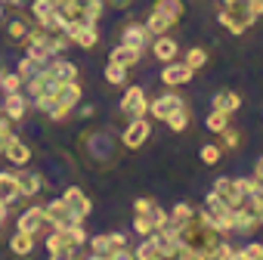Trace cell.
<instances>
[{
  "label": "cell",
  "mask_w": 263,
  "mask_h": 260,
  "mask_svg": "<svg viewBox=\"0 0 263 260\" xmlns=\"http://www.w3.org/2000/svg\"><path fill=\"white\" fill-rule=\"evenodd\" d=\"M220 25L229 31V34H245L254 22H257V16L251 13V0H232V4H226L223 10H220Z\"/></svg>",
  "instance_id": "obj_1"
},
{
  "label": "cell",
  "mask_w": 263,
  "mask_h": 260,
  "mask_svg": "<svg viewBox=\"0 0 263 260\" xmlns=\"http://www.w3.org/2000/svg\"><path fill=\"white\" fill-rule=\"evenodd\" d=\"M78 102H81V84H78V81L59 84V90H56V102H53V108H50V118H53V121L68 118L71 108H74Z\"/></svg>",
  "instance_id": "obj_2"
},
{
  "label": "cell",
  "mask_w": 263,
  "mask_h": 260,
  "mask_svg": "<svg viewBox=\"0 0 263 260\" xmlns=\"http://www.w3.org/2000/svg\"><path fill=\"white\" fill-rule=\"evenodd\" d=\"M44 214H47V223H50L53 229H68V226H74V223H84V220H78V214H74L62 198L44 205Z\"/></svg>",
  "instance_id": "obj_3"
},
{
  "label": "cell",
  "mask_w": 263,
  "mask_h": 260,
  "mask_svg": "<svg viewBox=\"0 0 263 260\" xmlns=\"http://www.w3.org/2000/svg\"><path fill=\"white\" fill-rule=\"evenodd\" d=\"M121 112L130 115V118H146L149 115V99H146V90L143 87H127L124 96H121Z\"/></svg>",
  "instance_id": "obj_4"
},
{
  "label": "cell",
  "mask_w": 263,
  "mask_h": 260,
  "mask_svg": "<svg viewBox=\"0 0 263 260\" xmlns=\"http://www.w3.org/2000/svg\"><path fill=\"white\" fill-rule=\"evenodd\" d=\"M62 31L68 34V41H71V44H78V47H84V50H93V47L99 44V28H96V25H84V22H68V25H65Z\"/></svg>",
  "instance_id": "obj_5"
},
{
  "label": "cell",
  "mask_w": 263,
  "mask_h": 260,
  "mask_svg": "<svg viewBox=\"0 0 263 260\" xmlns=\"http://www.w3.org/2000/svg\"><path fill=\"white\" fill-rule=\"evenodd\" d=\"M152 137V127H149V121L146 118H134L127 124V130H124V137H121V143H124V149H143V143Z\"/></svg>",
  "instance_id": "obj_6"
},
{
  "label": "cell",
  "mask_w": 263,
  "mask_h": 260,
  "mask_svg": "<svg viewBox=\"0 0 263 260\" xmlns=\"http://www.w3.org/2000/svg\"><path fill=\"white\" fill-rule=\"evenodd\" d=\"M121 44H127V47H134V50H146V47H152V31L146 28V22H127L124 25V31H121Z\"/></svg>",
  "instance_id": "obj_7"
},
{
  "label": "cell",
  "mask_w": 263,
  "mask_h": 260,
  "mask_svg": "<svg viewBox=\"0 0 263 260\" xmlns=\"http://www.w3.org/2000/svg\"><path fill=\"white\" fill-rule=\"evenodd\" d=\"M180 108H186V102L177 96V93H161L158 99H152L149 102V112H152V118H161V121H167L174 112H180Z\"/></svg>",
  "instance_id": "obj_8"
},
{
  "label": "cell",
  "mask_w": 263,
  "mask_h": 260,
  "mask_svg": "<svg viewBox=\"0 0 263 260\" xmlns=\"http://www.w3.org/2000/svg\"><path fill=\"white\" fill-rule=\"evenodd\" d=\"M53 90H59V81H56V75L44 65L34 78H28V96L31 99H37V96H44V93H53Z\"/></svg>",
  "instance_id": "obj_9"
},
{
  "label": "cell",
  "mask_w": 263,
  "mask_h": 260,
  "mask_svg": "<svg viewBox=\"0 0 263 260\" xmlns=\"http://www.w3.org/2000/svg\"><path fill=\"white\" fill-rule=\"evenodd\" d=\"M192 75H195V68H189L186 62H167L164 65V71H161V81L167 84V87H183V84H189L192 81Z\"/></svg>",
  "instance_id": "obj_10"
},
{
  "label": "cell",
  "mask_w": 263,
  "mask_h": 260,
  "mask_svg": "<svg viewBox=\"0 0 263 260\" xmlns=\"http://www.w3.org/2000/svg\"><path fill=\"white\" fill-rule=\"evenodd\" d=\"M62 201L78 214V220H87L90 217V211H93V201L84 195V189H78V186H68L65 192H62Z\"/></svg>",
  "instance_id": "obj_11"
},
{
  "label": "cell",
  "mask_w": 263,
  "mask_h": 260,
  "mask_svg": "<svg viewBox=\"0 0 263 260\" xmlns=\"http://www.w3.org/2000/svg\"><path fill=\"white\" fill-rule=\"evenodd\" d=\"M4 155H7V161H10V164H16V168H25V164L31 161V149H28V143H25V140H19L16 134L7 140Z\"/></svg>",
  "instance_id": "obj_12"
},
{
  "label": "cell",
  "mask_w": 263,
  "mask_h": 260,
  "mask_svg": "<svg viewBox=\"0 0 263 260\" xmlns=\"http://www.w3.org/2000/svg\"><path fill=\"white\" fill-rule=\"evenodd\" d=\"M257 226H260V220H257V214L251 211V208H232V232H241V235H254L257 232Z\"/></svg>",
  "instance_id": "obj_13"
},
{
  "label": "cell",
  "mask_w": 263,
  "mask_h": 260,
  "mask_svg": "<svg viewBox=\"0 0 263 260\" xmlns=\"http://www.w3.org/2000/svg\"><path fill=\"white\" fill-rule=\"evenodd\" d=\"M214 192H217L229 208H241V205L248 201V198H245V192L235 186V180H226V177H220V180L214 183Z\"/></svg>",
  "instance_id": "obj_14"
},
{
  "label": "cell",
  "mask_w": 263,
  "mask_h": 260,
  "mask_svg": "<svg viewBox=\"0 0 263 260\" xmlns=\"http://www.w3.org/2000/svg\"><path fill=\"white\" fill-rule=\"evenodd\" d=\"M44 226H47V214H44V205H37V208H28L25 214H19V232L37 235Z\"/></svg>",
  "instance_id": "obj_15"
},
{
  "label": "cell",
  "mask_w": 263,
  "mask_h": 260,
  "mask_svg": "<svg viewBox=\"0 0 263 260\" xmlns=\"http://www.w3.org/2000/svg\"><path fill=\"white\" fill-rule=\"evenodd\" d=\"M0 112H4L10 121H22V118L28 115V99H25V93H22V90H19V93H7Z\"/></svg>",
  "instance_id": "obj_16"
},
{
  "label": "cell",
  "mask_w": 263,
  "mask_h": 260,
  "mask_svg": "<svg viewBox=\"0 0 263 260\" xmlns=\"http://www.w3.org/2000/svg\"><path fill=\"white\" fill-rule=\"evenodd\" d=\"M177 53H180V44H177L171 34H158V41H152V56H155L161 65L174 62V59H177Z\"/></svg>",
  "instance_id": "obj_17"
},
{
  "label": "cell",
  "mask_w": 263,
  "mask_h": 260,
  "mask_svg": "<svg viewBox=\"0 0 263 260\" xmlns=\"http://www.w3.org/2000/svg\"><path fill=\"white\" fill-rule=\"evenodd\" d=\"M16 183H19V195H25V198L37 195V192L44 189V180H41V174H37V171H25V168L16 174Z\"/></svg>",
  "instance_id": "obj_18"
},
{
  "label": "cell",
  "mask_w": 263,
  "mask_h": 260,
  "mask_svg": "<svg viewBox=\"0 0 263 260\" xmlns=\"http://www.w3.org/2000/svg\"><path fill=\"white\" fill-rule=\"evenodd\" d=\"M140 59H143V53H140V50H134V47H127V44H118V47L111 50V56H108V62L124 65V68L140 65Z\"/></svg>",
  "instance_id": "obj_19"
},
{
  "label": "cell",
  "mask_w": 263,
  "mask_h": 260,
  "mask_svg": "<svg viewBox=\"0 0 263 260\" xmlns=\"http://www.w3.org/2000/svg\"><path fill=\"white\" fill-rule=\"evenodd\" d=\"M174 25H177V19H171L167 13L149 10V16H146V28L152 31V38H158V34H167V31H171Z\"/></svg>",
  "instance_id": "obj_20"
},
{
  "label": "cell",
  "mask_w": 263,
  "mask_h": 260,
  "mask_svg": "<svg viewBox=\"0 0 263 260\" xmlns=\"http://www.w3.org/2000/svg\"><path fill=\"white\" fill-rule=\"evenodd\" d=\"M78 10H81V22L84 25H96L99 22V16L105 13V4H102V0H78Z\"/></svg>",
  "instance_id": "obj_21"
},
{
  "label": "cell",
  "mask_w": 263,
  "mask_h": 260,
  "mask_svg": "<svg viewBox=\"0 0 263 260\" xmlns=\"http://www.w3.org/2000/svg\"><path fill=\"white\" fill-rule=\"evenodd\" d=\"M47 68L56 75V81H59V84L78 81V65H74V62H68V59H50V62H47Z\"/></svg>",
  "instance_id": "obj_22"
},
{
  "label": "cell",
  "mask_w": 263,
  "mask_h": 260,
  "mask_svg": "<svg viewBox=\"0 0 263 260\" xmlns=\"http://www.w3.org/2000/svg\"><path fill=\"white\" fill-rule=\"evenodd\" d=\"M214 108H217V112L232 115V112H238V108H241V96H238L235 90H220V93L214 96Z\"/></svg>",
  "instance_id": "obj_23"
},
{
  "label": "cell",
  "mask_w": 263,
  "mask_h": 260,
  "mask_svg": "<svg viewBox=\"0 0 263 260\" xmlns=\"http://www.w3.org/2000/svg\"><path fill=\"white\" fill-rule=\"evenodd\" d=\"M10 251H13L16 257H28V254L34 251V235H28V232H19V229H16V235L10 238Z\"/></svg>",
  "instance_id": "obj_24"
},
{
  "label": "cell",
  "mask_w": 263,
  "mask_h": 260,
  "mask_svg": "<svg viewBox=\"0 0 263 260\" xmlns=\"http://www.w3.org/2000/svg\"><path fill=\"white\" fill-rule=\"evenodd\" d=\"M0 198H4L7 205H13L19 195V183H16V174H0Z\"/></svg>",
  "instance_id": "obj_25"
},
{
  "label": "cell",
  "mask_w": 263,
  "mask_h": 260,
  "mask_svg": "<svg viewBox=\"0 0 263 260\" xmlns=\"http://www.w3.org/2000/svg\"><path fill=\"white\" fill-rule=\"evenodd\" d=\"M167 214H171V223H167V226L177 232L183 223H189V220H192L195 208H192V205H186V201H180V205H174V211H167Z\"/></svg>",
  "instance_id": "obj_26"
},
{
  "label": "cell",
  "mask_w": 263,
  "mask_h": 260,
  "mask_svg": "<svg viewBox=\"0 0 263 260\" xmlns=\"http://www.w3.org/2000/svg\"><path fill=\"white\" fill-rule=\"evenodd\" d=\"M152 10H158V13H167L171 19H177L180 22V16L186 13V7H183V0H155V7Z\"/></svg>",
  "instance_id": "obj_27"
},
{
  "label": "cell",
  "mask_w": 263,
  "mask_h": 260,
  "mask_svg": "<svg viewBox=\"0 0 263 260\" xmlns=\"http://www.w3.org/2000/svg\"><path fill=\"white\" fill-rule=\"evenodd\" d=\"M198 158H201V164H204V168H214V164H220L223 149H220L217 143H204V146H201V152H198Z\"/></svg>",
  "instance_id": "obj_28"
},
{
  "label": "cell",
  "mask_w": 263,
  "mask_h": 260,
  "mask_svg": "<svg viewBox=\"0 0 263 260\" xmlns=\"http://www.w3.org/2000/svg\"><path fill=\"white\" fill-rule=\"evenodd\" d=\"M127 71H130V68L108 62V65H105V81H108L111 87H124V84H127Z\"/></svg>",
  "instance_id": "obj_29"
},
{
  "label": "cell",
  "mask_w": 263,
  "mask_h": 260,
  "mask_svg": "<svg viewBox=\"0 0 263 260\" xmlns=\"http://www.w3.org/2000/svg\"><path fill=\"white\" fill-rule=\"evenodd\" d=\"M238 143H241V134H238L235 127H226L223 134H220V143H217V146H220L223 152H232V149H238Z\"/></svg>",
  "instance_id": "obj_30"
},
{
  "label": "cell",
  "mask_w": 263,
  "mask_h": 260,
  "mask_svg": "<svg viewBox=\"0 0 263 260\" xmlns=\"http://www.w3.org/2000/svg\"><path fill=\"white\" fill-rule=\"evenodd\" d=\"M204 124H208V130H211V134H223V130L229 127V115L214 108V112L208 115V121H204Z\"/></svg>",
  "instance_id": "obj_31"
},
{
  "label": "cell",
  "mask_w": 263,
  "mask_h": 260,
  "mask_svg": "<svg viewBox=\"0 0 263 260\" xmlns=\"http://www.w3.org/2000/svg\"><path fill=\"white\" fill-rule=\"evenodd\" d=\"M41 68H44V65H41L37 59H31V56H25V59H22V62L16 65V75H19L22 81H28V78H34V75H37Z\"/></svg>",
  "instance_id": "obj_32"
},
{
  "label": "cell",
  "mask_w": 263,
  "mask_h": 260,
  "mask_svg": "<svg viewBox=\"0 0 263 260\" xmlns=\"http://www.w3.org/2000/svg\"><path fill=\"white\" fill-rule=\"evenodd\" d=\"M204 211L217 217V214H226V211H229V205H226V201H223L214 189H211V192H208V198H204Z\"/></svg>",
  "instance_id": "obj_33"
},
{
  "label": "cell",
  "mask_w": 263,
  "mask_h": 260,
  "mask_svg": "<svg viewBox=\"0 0 263 260\" xmlns=\"http://www.w3.org/2000/svg\"><path fill=\"white\" fill-rule=\"evenodd\" d=\"M87 242H90V251L93 254H99V257H108L111 254V238L108 235H90Z\"/></svg>",
  "instance_id": "obj_34"
},
{
  "label": "cell",
  "mask_w": 263,
  "mask_h": 260,
  "mask_svg": "<svg viewBox=\"0 0 263 260\" xmlns=\"http://www.w3.org/2000/svg\"><path fill=\"white\" fill-rule=\"evenodd\" d=\"M167 127L174 130V134H183V130L189 127V108H180V112H174V115L167 118Z\"/></svg>",
  "instance_id": "obj_35"
},
{
  "label": "cell",
  "mask_w": 263,
  "mask_h": 260,
  "mask_svg": "<svg viewBox=\"0 0 263 260\" xmlns=\"http://www.w3.org/2000/svg\"><path fill=\"white\" fill-rule=\"evenodd\" d=\"M22 84H25V81H22L16 71H13V75H7V71L0 75V90H4V93H19V90H22Z\"/></svg>",
  "instance_id": "obj_36"
},
{
  "label": "cell",
  "mask_w": 263,
  "mask_h": 260,
  "mask_svg": "<svg viewBox=\"0 0 263 260\" xmlns=\"http://www.w3.org/2000/svg\"><path fill=\"white\" fill-rule=\"evenodd\" d=\"M183 62H186L189 68H195V71H198L201 65H208V53H204L201 47H192V50L186 53V59H183Z\"/></svg>",
  "instance_id": "obj_37"
},
{
  "label": "cell",
  "mask_w": 263,
  "mask_h": 260,
  "mask_svg": "<svg viewBox=\"0 0 263 260\" xmlns=\"http://www.w3.org/2000/svg\"><path fill=\"white\" fill-rule=\"evenodd\" d=\"M134 254H137V260H158V254H161V251H158V245H155L152 238H146Z\"/></svg>",
  "instance_id": "obj_38"
},
{
  "label": "cell",
  "mask_w": 263,
  "mask_h": 260,
  "mask_svg": "<svg viewBox=\"0 0 263 260\" xmlns=\"http://www.w3.org/2000/svg\"><path fill=\"white\" fill-rule=\"evenodd\" d=\"M149 220H152V232H155V229H164V226L171 223V214H167V211H161V208L155 205V208L149 211Z\"/></svg>",
  "instance_id": "obj_39"
},
{
  "label": "cell",
  "mask_w": 263,
  "mask_h": 260,
  "mask_svg": "<svg viewBox=\"0 0 263 260\" xmlns=\"http://www.w3.org/2000/svg\"><path fill=\"white\" fill-rule=\"evenodd\" d=\"M7 31H10V38H13L16 44H22V41H25V34H28V22H25V19H16V22H10V28H7Z\"/></svg>",
  "instance_id": "obj_40"
},
{
  "label": "cell",
  "mask_w": 263,
  "mask_h": 260,
  "mask_svg": "<svg viewBox=\"0 0 263 260\" xmlns=\"http://www.w3.org/2000/svg\"><path fill=\"white\" fill-rule=\"evenodd\" d=\"M50 260H78V248H71V245L53 248V251H50Z\"/></svg>",
  "instance_id": "obj_41"
},
{
  "label": "cell",
  "mask_w": 263,
  "mask_h": 260,
  "mask_svg": "<svg viewBox=\"0 0 263 260\" xmlns=\"http://www.w3.org/2000/svg\"><path fill=\"white\" fill-rule=\"evenodd\" d=\"M50 10H56L53 0H31V16H34V22H37L41 16H47Z\"/></svg>",
  "instance_id": "obj_42"
},
{
  "label": "cell",
  "mask_w": 263,
  "mask_h": 260,
  "mask_svg": "<svg viewBox=\"0 0 263 260\" xmlns=\"http://www.w3.org/2000/svg\"><path fill=\"white\" fill-rule=\"evenodd\" d=\"M134 232H140V235H152V220H149V214H137V220H134Z\"/></svg>",
  "instance_id": "obj_43"
},
{
  "label": "cell",
  "mask_w": 263,
  "mask_h": 260,
  "mask_svg": "<svg viewBox=\"0 0 263 260\" xmlns=\"http://www.w3.org/2000/svg\"><path fill=\"white\" fill-rule=\"evenodd\" d=\"M229 254H232V245L223 238V242H220V245L211 251V260H229Z\"/></svg>",
  "instance_id": "obj_44"
},
{
  "label": "cell",
  "mask_w": 263,
  "mask_h": 260,
  "mask_svg": "<svg viewBox=\"0 0 263 260\" xmlns=\"http://www.w3.org/2000/svg\"><path fill=\"white\" fill-rule=\"evenodd\" d=\"M105 260H137V254L130 251V248H111V254Z\"/></svg>",
  "instance_id": "obj_45"
},
{
  "label": "cell",
  "mask_w": 263,
  "mask_h": 260,
  "mask_svg": "<svg viewBox=\"0 0 263 260\" xmlns=\"http://www.w3.org/2000/svg\"><path fill=\"white\" fill-rule=\"evenodd\" d=\"M152 208H155L152 198H137V201H134V214H149Z\"/></svg>",
  "instance_id": "obj_46"
},
{
  "label": "cell",
  "mask_w": 263,
  "mask_h": 260,
  "mask_svg": "<svg viewBox=\"0 0 263 260\" xmlns=\"http://www.w3.org/2000/svg\"><path fill=\"white\" fill-rule=\"evenodd\" d=\"M245 254H248L251 260H263V245H257V242H254V245H248V248H245Z\"/></svg>",
  "instance_id": "obj_47"
},
{
  "label": "cell",
  "mask_w": 263,
  "mask_h": 260,
  "mask_svg": "<svg viewBox=\"0 0 263 260\" xmlns=\"http://www.w3.org/2000/svg\"><path fill=\"white\" fill-rule=\"evenodd\" d=\"M108 238H111V248H127V235L124 232H108Z\"/></svg>",
  "instance_id": "obj_48"
},
{
  "label": "cell",
  "mask_w": 263,
  "mask_h": 260,
  "mask_svg": "<svg viewBox=\"0 0 263 260\" xmlns=\"http://www.w3.org/2000/svg\"><path fill=\"white\" fill-rule=\"evenodd\" d=\"M251 13L254 16H263V0H251Z\"/></svg>",
  "instance_id": "obj_49"
},
{
  "label": "cell",
  "mask_w": 263,
  "mask_h": 260,
  "mask_svg": "<svg viewBox=\"0 0 263 260\" xmlns=\"http://www.w3.org/2000/svg\"><path fill=\"white\" fill-rule=\"evenodd\" d=\"M108 4H111L115 10H127L130 4H134V0H108Z\"/></svg>",
  "instance_id": "obj_50"
},
{
  "label": "cell",
  "mask_w": 263,
  "mask_h": 260,
  "mask_svg": "<svg viewBox=\"0 0 263 260\" xmlns=\"http://www.w3.org/2000/svg\"><path fill=\"white\" fill-rule=\"evenodd\" d=\"M229 260H251V257L245 254V248H241V251H235V248H232V254H229Z\"/></svg>",
  "instance_id": "obj_51"
},
{
  "label": "cell",
  "mask_w": 263,
  "mask_h": 260,
  "mask_svg": "<svg viewBox=\"0 0 263 260\" xmlns=\"http://www.w3.org/2000/svg\"><path fill=\"white\" fill-rule=\"evenodd\" d=\"M254 180L263 183V155H260V161H257V168H254Z\"/></svg>",
  "instance_id": "obj_52"
},
{
  "label": "cell",
  "mask_w": 263,
  "mask_h": 260,
  "mask_svg": "<svg viewBox=\"0 0 263 260\" xmlns=\"http://www.w3.org/2000/svg\"><path fill=\"white\" fill-rule=\"evenodd\" d=\"M0 220H7V201L0 198Z\"/></svg>",
  "instance_id": "obj_53"
},
{
  "label": "cell",
  "mask_w": 263,
  "mask_h": 260,
  "mask_svg": "<svg viewBox=\"0 0 263 260\" xmlns=\"http://www.w3.org/2000/svg\"><path fill=\"white\" fill-rule=\"evenodd\" d=\"M0 4H10V7H22L25 0H0Z\"/></svg>",
  "instance_id": "obj_54"
},
{
  "label": "cell",
  "mask_w": 263,
  "mask_h": 260,
  "mask_svg": "<svg viewBox=\"0 0 263 260\" xmlns=\"http://www.w3.org/2000/svg\"><path fill=\"white\" fill-rule=\"evenodd\" d=\"M158 260H180L177 254H158Z\"/></svg>",
  "instance_id": "obj_55"
},
{
  "label": "cell",
  "mask_w": 263,
  "mask_h": 260,
  "mask_svg": "<svg viewBox=\"0 0 263 260\" xmlns=\"http://www.w3.org/2000/svg\"><path fill=\"white\" fill-rule=\"evenodd\" d=\"M4 146H7V137H4V134H0V155H4Z\"/></svg>",
  "instance_id": "obj_56"
},
{
  "label": "cell",
  "mask_w": 263,
  "mask_h": 260,
  "mask_svg": "<svg viewBox=\"0 0 263 260\" xmlns=\"http://www.w3.org/2000/svg\"><path fill=\"white\" fill-rule=\"evenodd\" d=\"M87 260H105V257H99V254H90V257H87Z\"/></svg>",
  "instance_id": "obj_57"
},
{
  "label": "cell",
  "mask_w": 263,
  "mask_h": 260,
  "mask_svg": "<svg viewBox=\"0 0 263 260\" xmlns=\"http://www.w3.org/2000/svg\"><path fill=\"white\" fill-rule=\"evenodd\" d=\"M257 220H260V226H263V211H260V214H257Z\"/></svg>",
  "instance_id": "obj_58"
},
{
  "label": "cell",
  "mask_w": 263,
  "mask_h": 260,
  "mask_svg": "<svg viewBox=\"0 0 263 260\" xmlns=\"http://www.w3.org/2000/svg\"><path fill=\"white\" fill-rule=\"evenodd\" d=\"M59 4H65V0H53V7H59Z\"/></svg>",
  "instance_id": "obj_59"
},
{
  "label": "cell",
  "mask_w": 263,
  "mask_h": 260,
  "mask_svg": "<svg viewBox=\"0 0 263 260\" xmlns=\"http://www.w3.org/2000/svg\"><path fill=\"white\" fill-rule=\"evenodd\" d=\"M0 19H4V4H0Z\"/></svg>",
  "instance_id": "obj_60"
},
{
  "label": "cell",
  "mask_w": 263,
  "mask_h": 260,
  "mask_svg": "<svg viewBox=\"0 0 263 260\" xmlns=\"http://www.w3.org/2000/svg\"><path fill=\"white\" fill-rule=\"evenodd\" d=\"M4 223H7V220H0V229H4Z\"/></svg>",
  "instance_id": "obj_61"
},
{
  "label": "cell",
  "mask_w": 263,
  "mask_h": 260,
  "mask_svg": "<svg viewBox=\"0 0 263 260\" xmlns=\"http://www.w3.org/2000/svg\"><path fill=\"white\" fill-rule=\"evenodd\" d=\"M223 4H232V0H223Z\"/></svg>",
  "instance_id": "obj_62"
},
{
  "label": "cell",
  "mask_w": 263,
  "mask_h": 260,
  "mask_svg": "<svg viewBox=\"0 0 263 260\" xmlns=\"http://www.w3.org/2000/svg\"><path fill=\"white\" fill-rule=\"evenodd\" d=\"M0 75H4V68H0Z\"/></svg>",
  "instance_id": "obj_63"
},
{
  "label": "cell",
  "mask_w": 263,
  "mask_h": 260,
  "mask_svg": "<svg viewBox=\"0 0 263 260\" xmlns=\"http://www.w3.org/2000/svg\"><path fill=\"white\" fill-rule=\"evenodd\" d=\"M28 4H31V0H28Z\"/></svg>",
  "instance_id": "obj_64"
}]
</instances>
